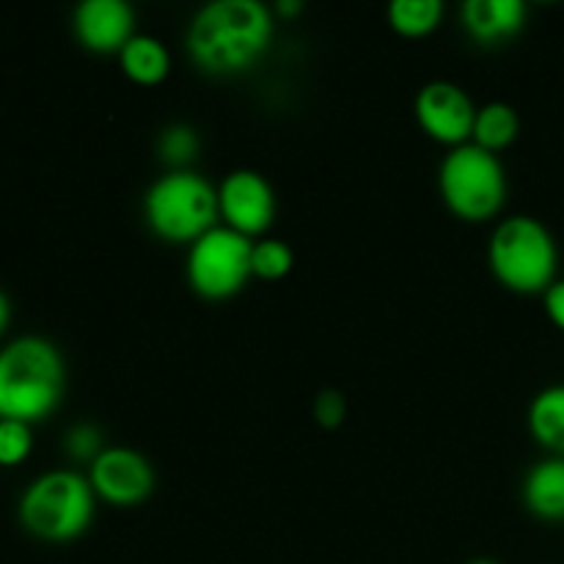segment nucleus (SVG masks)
<instances>
[{"label": "nucleus", "instance_id": "f257e3e1", "mask_svg": "<svg viewBox=\"0 0 564 564\" xmlns=\"http://www.w3.org/2000/svg\"><path fill=\"white\" fill-rule=\"evenodd\" d=\"M273 33V9L262 0H213L191 17L185 50L207 75L231 77L264 58Z\"/></svg>", "mask_w": 564, "mask_h": 564}, {"label": "nucleus", "instance_id": "f03ea898", "mask_svg": "<svg viewBox=\"0 0 564 564\" xmlns=\"http://www.w3.org/2000/svg\"><path fill=\"white\" fill-rule=\"evenodd\" d=\"M66 394V361L36 334L0 347V419L36 424L58 411Z\"/></svg>", "mask_w": 564, "mask_h": 564}, {"label": "nucleus", "instance_id": "7ed1b4c3", "mask_svg": "<svg viewBox=\"0 0 564 564\" xmlns=\"http://www.w3.org/2000/svg\"><path fill=\"white\" fill-rule=\"evenodd\" d=\"M97 494L75 468L44 471L22 490L17 516L22 529L44 543H72L91 529Z\"/></svg>", "mask_w": 564, "mask_h": 564}, {"label": "nucleus", "instance_id": "20e7f679", "mask_svg": "<svg viewBox=\"0 0 564 564\" xmlns=\"http://www.w3.org/2000/svg\"><path fill=\"white\" fill-rule=\"evenodd\" d=\"M488 264L496 281L518 295H543L560 279V246L534 215L499 220L488 240Z\"/></svg>", "mask_w": 564, "mask_h": 564}, {"label": "nucleus", "instance_id": "39448f33", "mask_svg": "<svg viewBox=\"0 0 564 564\" xmlns=\"http://www.w3.org/2000/svg\"><path fill=\"white\" fill-rule=\"evenodd\" d=\"M143 220L165 242H196L220 224L218 187L198 171H165L143 193Z\"/></svg>", "mask_w": 564, "mask_h": 564}, {"label": "nucleus", "instance_id": "423d86ee", "mask_svg": "<svg viewBox=\"0 0 564 564\" xmlns=\"http://www.w3.org/2000/svg\"><path fill=\"white\" fill-rule=\"evenodd\" d=\"M438 191L452 215L468 224L496 218L507 204V169L499 154L463 143L449 149L438 165Z\"/></svg>", "mask_w": 564, "mask_h": 564}, {"label": "nucleus", "instance_id": "0eeeda50", "mask_svg": "<svg viewBox=\"0 0 564 564\" xmlns=\"http://www.w3.org/2000/svg\"><path fill=\"white\" fill-rule=\"evenodd\" d=\"M253 240L218 224L187 246L185 275L191 290L204 301H229L253 279Z\"/></svg>", "mask_w": 564, "mask_h": 564}, {"label": "nucleus", "instance_id": "6e6552de", "mask_svg": "<svg viewBox=\"0 0 564 564\" xmlns=\"http://www.w3.org/2000/svg\"><path fill=\"white\" fill-rule=\"evenodd\" d=\"M275 191L268 176L253 169H235L218 185L220 224L248 240H262L275 220Z\"/></svg>", "mask_w": 564, "mask_h": 564}, {"label": "nucleus", "instance_id": "1a4fd4ad", "mask_svg": "<svg viewBox=\"0 0 564 564\" xmlns=\"http://www.w3.org/2000/svg\"><path fill=\"white\" fill-rule=\"evenodd\" d=\"M413 116L433 141L455 149L471 143L477 105L463 86L452 80H430L413 99Z\"/></svg>", "mask_w": 564, "mask_h": 564}, {"label": "nucleus", "instance_id": "9d476101", "mask_svg": "<svg viewBox=\"0 0 564 564\" xmlns=\"http://www.w3.org/2000/svg\"><path fill=\"white\" fill-rule=\"evenodd\" d=\"M88 482H91L97 499L113 507H138L154 494L158 474L152 460L130 446H108L97 460L88 466Z\"/></svg>", "mask_w": 564, "mask_h": 564}, {"label": "nucleus", "instance_id": "9b49d317", "mask_svg": "<svg viewBox=\"0 0 564 564\" xmlns=\"http://www.w3.org/2000/svg\"><path fill=\"white\" fill-rule=\"evenodd\" d=\"M72 31L91 53L119 55L138 33L135 9L127 0H80L72 11Z\"/></svg>", "mask_w": 564, "mask_h": 564}, {"label": "nucleus", "instance_id": "f8f14e48", "mask_svg": "<svg viewBox=\"0 0 564 564\" xmlns=\"http://www.w3.org/2000/svg\"><path fill=\"white\" fill-rule=\"evenodd\" d=\"M529 6L523 0H466L460 22L477 44H501L516 39L527 28Z\"/></svg>", "mask_w": 564, "mask_h": 564}, {"label": "nucleus", "instance_id": "ddd939ff", "mask_svg": "<svg viewBox=\"0 0 564 564\" xmlns=\"http://www.w3.org/2000/svg\"><path fill=\"white\" fill-rule=\"evenodd\" d=\"M521 501L540 521H564V457L549 455L534 463L521 482Z\"/></svg>", "mask_w": 564, "mask_h": 564}, {"label": "nucleus", "instance_id": "4468645a", "mask_svg": "<svg viewBox=\"0 0 564 564\" xmlns=\"http://www.w3.org/2000/svg\"><path fill=\"white\" fill-rule=\"evenodd\" d=\"M119 66L138 86H160L171 72V53L163 39L149 36V33H135L121 47Z\"/></svg>", "mask_w": 564, "mask_h": 564}, {"label": "nucleus", "instance_id": "2eb2a0df", "mask_svg": "<svg viewBox=\"0 0 564 564\" xmlns=\"http://www.w3.org/2000/svg\"><path fill=\"white\" fill-rule=\"evenodd\" d=\"M527 424L532 438L543 449L564 457V383L545 386L532 397Z\"/></svg>", "mask_w": 564, "mask_h": 564}, {"label": "nucleus", "instance_id": "dca6fc26", "mask_svg": "<svg viewBox=\"0 0 564 564\" xmlns=\"http://www.w3.org/2000/svg\"><path fill=\"white\" fill-rule=\"evenodd\" d=\"M518 132H521V116H518V110L510 102L494 99V102H485L482 108H477L471 143L499 154L516 141Z\"/></svg>", "mask_w": 564, "mask_h": 564}, {"label": "nucleus", "instance_id": "f3484780", "mask_svg": "<svg viewBox=\"0 0 564 564\" xmlns=\"http://www.w3.org/2000/svg\"><path fill=\"white\" fill-rule=\"evenodd\" d=\"M444 0H394L386 9L389 25L408 39H422L433 33L444 22Z\"/></svg>", "mask_w": 564, "mask_h": 564}, {"label": "nucleus", "instance_id": "a211bd4d", "mask_svg": "<svg viewBox=\"0 0 564 564\" xmlns=\"http://www.w3.org/2000/svg\"><path fill=\"white\" fill-rule=\"evenodd\" d=\"M202 152V138L198 130L191 124H169L158 138V154L169 171H187L193 169V160Z\"/></svg>", "mask_w": 564, "mask_h": 564}, {"label": "nucleus", "instance_id": "6ab92c4d", "mask_svg": "<svg viewBox=\"0 0 564 564\" xmlns=\"http://www.w3.org/2000/svg\"><path fill=\"white\" fill-rule=\"evenodd\" d=\"M292 268H295V251L290 248V242L279 240V237H262V240H253V248H251L253 279L281 281L284 275L292 273Z\"/></svg>", "mask_w": 564, "mask_h": 564}, {"label": "nucleus", "instance_id": "aec40b11", "mask_svg": "<svg viewBox=\"0 0 564 564\" xmlns=\"http://www.w3.org/2000/svg\"><path fill=\"white\" fill-rule=\"evenodd\" d=\"M33 449L31 424L0 419V466H20Z\"/></svg>", "mask_w": 564, "mask_h": 564}, {"label": "nucleus", "instance_id": "412c9836", "mask_svg": "<svg viewBox=\"0 0 564 564\" xmlns=\"http://www.w3.org/2000/svg\"><path fill=\"white\" fill-rule=\"evenodd\" d=\"M64 449L72 460L88 463V466H91V463L97 460L108 446H105L102 430H99L97 424L80 422V424H72V427L66 430Z\"/></svg>", "mask_w": 564, "mask_h": 564}, {"label": "nucleus", "instance_id": "4be33fe9", "mask_svg": "<svg viewBox=\"0 0 564 564\" xmlns=\"http://www.w3.org/2000/svg\"><path fill=\"white\" fill-rule=\"evenodd\" d=\"M314 419H317L319 427L336 430L345 424L347 419V400L341 391L336 389H323L314 400Z\"/></svg>", "mask_w": 564, "mask_h": 564}, {"label": "nucleus", "instance_id": "5701e85b", "mask_svg": "<svg viewBox=\"0 0 564 564\" xmlns=\"http://www.w3.org/2000/svg\"><path fill=\"white\" fill-rule=\"evenodd\" d=\"M543 306L551 323L564 330V279H556L549 290L543 292Z\"/></svg>", "mask_w": 564, "mask_h": 564}, {"label": "nucleus", "instance_id": "b1692460", "mask_svg": "<svg viewBox=\"0 0 564 564\" xmlns=\"http://www.w3.org/2000/svg\"><path fill=\"white\" fill-rule=\"evenodd\" d=\"M9 323H11V301L9 295L0 290V336H3V330L9 328Z\"/></svg>", "mask_w": 564, "mask_h": 564}, {"label": "nucleus", "instance_id": "393cba45", "mask_svg": "<svg viewBox=\"0 0 564 564\" xmlns=\"http://www.w3.org/2000/svg\"><path fill=\"white\" fill-rule=\"evenodd\" d=\"M275 11L284 17H292V14H297V11H303V3L301 0H281V3L275 6Z\"/></svg>", "mask_w": 564, "mask_h": 564}, {"label": "nucleus", "instance_id": "a878e982", "mask_svg": "<svg viewBox=\"0 0 564 564\" xmlns=\"http://www.w3.org/2000/svg\"><path fill=\"white\" fill-rule=\"evenodd\" d=\"M468 564H499V562H494V560H474V562H468Z\"/></svg>", "mask_w": 564, "mask_h": 564}]
</instances>
